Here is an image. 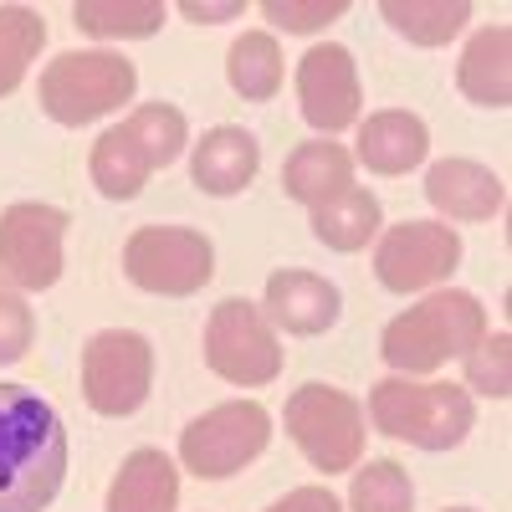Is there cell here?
Masks as SVG:
<instances>
[{"mask_svg": "<svg viewBox=\"0 0 512 512\" xmlns=\"http://www.w3.org/2000/svg\"><path fill=\"white\" fill-rule=\"evenodd\" d=\"M272 441V415L256 400H226L216 410H205L180 431V461L185 472L200 482H221L236 477L241 466H251Z\"/></svg>", "mask_w": 512, "mask_h": 512, "instance_id": "52a82bcc", "label": "cell"}, {"mask_svg": "<svg viewBox=\"0 0 512 512\" xmlns=\"http://www.w3.org/2000/svg\"><path fill=\"white\" fill-rule=\"evenodd\" d=\"M41 41H47V21L31 6H0V98L21 88L26 67L36 62Z\"/></svg>", "mask_w": 512, "mask_h": 512, "instance_id": "d4e9b609", "label": "cell"}, {"mask_svg": "<svg viewBox=\"0 0 512 512\" xmlns=\"http://www.w3.org/2000/svg\"><path fill=\"white\" fill-rule=\"evenodd\" d=\"M354 185V154L344 144H328V139H308V144H297L282 164V190L287 200L297 205H328L333 195H344Z\"/></svg>", "mask_w": 512, "mask_h": 512, "instance_id": "ac0fdd59", "label": "cell"}, {"mask_svg": "<svg viewBox=\"0 0 512 512\" xmlns=\"http://www.w3.org/2000/svg\"><path fill=\"white\" fill-rule=\"evenodd\" d=\"M466 364V384L461 390H477L487 400H507L512 395V338L507 333H492L482 344L461 359Z\"/></svg>", "mask_w": 512, "mask_h": 512, "instance_id": "83f0119b", "label": "cell"}, {"mask_svg": "<svg viewBox=\"0 0 512 512\" xmlns=\"http://www.w3.org/2000/svg\"><path fill=\"white\" fill-rule=\"evenodd\" d=\"M123 128L134 134V144L144 149V159L154 169H169L185 154V144H190V123H185V113L175 103H144V108L128 113Z\"/></svg>", "mask_w": 512, "mask_h": 512, "instance_id": "484cf974", "label": "cell"}, {"mask_svg": "<svg viewBox=\"0 0 512 512\" xmlns=\"http://www.w3.org/2000/svg\"><path fill=\"white\" fill-rule=\"evenodd\" d=\"M256 169H262V144H256V134H246V128H236V123H221L195 144L190 185L200 195L226 200V195H241L256 180Z\"/></svg>", "mask_w": 512, "mask_h": 512, "instance_id": "5bb4252c", "label": "cell"}, {"mask_svg": "<svg viewBox=\"0 0 512 512\" xmlns=\"http://www.w3.org/2000/svg\"><path fill=\"white\" fill-rule=\"evenodd\" d=\"M180 16L185 21H226V16H241V0H226V6H200V0H180Z\"/></svg>", "mask_w": 512, "mask_h": 512, "instance_id": "1f68e13d", "label": "cell"}, {"mask_svg": "<svg viewBox=\"0 0 512 512\" xmlns=\"http://www.w3.org/2000/svg\"><path fill=\"white\" fill-rule=\"evenodd\" d=\"M456 88L477 108L512 103V26H482L456 62Z\"/></svg>", "mask_w": 512, "mask_h": 512, "instance_id": "d6986e66", "label": "cell"}, {"mask_svg": "<svg viewBox=\"0 0 512 512\" xmlns=\"http://www.w3.org/2000/svg\"><path fill=\"white\" fill-rule=\"evenodd\" d=\"M487 338V308L472 292H431L410 313L390 318L379 333V354L395 374L415 379L446 359H466Z\"/></svg>", "mask_w": 512, "mask_h": 512, "instance_id": "7a4b0ae2", "label": "cell"}, {"mask_svg": "<svg viewBox=\"0 0 512 512\" xmlns=\"http://www.w3.org/2000/svg\"><path fill=\"white\" fill-rule=\"evenodd\" d=\"M425 154H431V128H425V118H415L405 108H384V113H369L359 123L354 159L369 175H410Z\"/></svg>", "mask_w": 512, "mask_h": 512, "instance_id": "2e32d148", "label": "cell"}, {"mask_svg": "<svg viewBox=\"0 0 512 512\" xmlns=\"http://www.w3.org/2000/svg\"><path fill=\"white\" fill-rule=\"evenodd\" d=\"M461 262V236L446 221H405L390 226L374 246V277L379 287H390L400 297L436 287L441 277H451Z\"/></svg>", "mask_w": 512, "mask_h": 512, "instance_id": "8fae6325", "label": "cell"}, {"mask_svg": "<svg viewBox=\"0 0 512 512\" xmlns=\"http://www.w3.org/2000/svg\"><path fill=\"white\" fill-rule=\"evenodd\" d=\"M88 175H93L98 195H108V200H134V195L149 185L154 164L144 159V149L134 144V134H128L123 123H113V128H103L98 144H93Z\"/></svg>", "mask_w": 512, "mask_h": 512, "instance_id": "ffe728a7", "label": "cell"}, {"mask_svg": "<svg viewBox=\"0 0 512 512\" xmlns=\"http://www.w3.org/2000/svg\"><path fill=\"white\" fill-rule=\"evenodd\" d=\"M287 436L313 461V472H354L364 456V405L333 384H303L287 395Z\"/></svg>", "mask_w": 512, "mask_h": 512, "instance_id": "5b68a950", "label": "cell"}, {"mask_svg": "<svg viewBox=\"0 0 512 512\" xmlns=\"http://www.w3.org/2000/svg\"><path fill=\"white\" fill-rule=\"evenodd\" d=\"M67 210L16 200L0 210V277L21 292H47L62 282V241H67Z\"/></svg>", "mask_w": 512, "mask_h": 512, "instance_id": "30bf717a", "label": "cell"}, {"mask_svg": "<svg viewBox=\"0 0 512 512\" xmlns=\"http://www.w3.org/2000/svg\"><path fill=\"white\" fill-rule=\"evenodd\" d=\"M139 88V72L118 52H62L41 67V88L36 103L52 123L62 128H82L93 118H108L113 108H123Z\"/></svg>", "mask_w": 512, "mask_h": 512, "instance_id": "277c9868", "label": "cell"}, {"mask_svg": "<svg viewBox=\"0 0 512 512\" xmlns=\"http://www.w3.org/2000/svg\"><path fill=\"white\" fill-rule=\"evenodd\" d=\"M67 482V425L26 384H0V512H47Z\"/></svg>", "mask_w": 512, "mask_h": 512, "instance_id": "6da1fadb", "label": "cell"}, {"mask_svg": "<svg viewBox=\"0 0 512 512\" xmlns=\"http://www.w3.org/2000/svg\"><path fill=\"white\" fill-rule=\"evenodd\" d=\"M369 425L420 451H456L477 425V400L461 384H415L390 374L369 390Z\"/></svg>", "mask_w": 512, "mask_h": 512, "instance_id": "3957f363", "label": "cell"}, {"mask_svg": "<svg viewBox=\"0 0 512 512\" xmlns=\"http://www.w3.org/2000/svg\"><path fill=\"white\" fill-rule=\"evenodd\" d=\"M344 313V297L338 287L318 272H303V267H287V272H272L267 277V292H262V318L277 323L282 333L292 338H318L338 323Z\"/></svg>", "mask_w": 512, "mask_h": 512, "instance_id": "4fadbf2b", "label": "cell"}, {"mask_svg": "<svg viewBox=\"0 0 512 512\" xmlns=\"http://www.w3.org/2000/svg\"><path fill=\"white\" fill-rule=\"evenodd\" d=\"M262 16L282 31H297V36H308L338 16H349V0H262Z\"/></svg>", "mask_w": 512, "mask_h": 512, "instance_id": "f1b7e54d", "label": "cell"}, {"mask_svg": "<svg viewBox=\"0 0 512 512\" xmlns=\"http://www.w3.org/2000/svg\"><path fill=\"white\" fill-rule=\"evenodd\" d=\"M36 338V313L21 292L0 287V364H21Z\"/></svg>", "mask_w": 512, "mask_h": 512, "instance_id": "f546056e", "label": "cell"}, {"mask_svg": "<svg viewBox=\"0 0 512 512\" xmlns=\"http://www.w3.org/2000/svg\"><path fill=\"white\" fill-rule=\"evenodd\" d=\"M349 507L354 512H410L415 507V482L400 461H369L354 472L349 487Z\"/></svg>", "mask_w": 512, "mask_h": 512, "instance_id": "4316f807", "label": "cell"}, {"mask_svg": "<svg viewBox=\"0 0 512 512\" xmlns=\"http://www.w3.org/2000/svg\"><path fill=\"white\" fill-rule=\"evenodd\" d=\"M175 507H180V466L175 461L159 446H139L134 456H123L103 512H175Z\"/></svg>", "mask_w": 512, "mask_h": 512, "instance_id": "e0dca14e", "label": "cell"}, {"mask_svg": "<svg viewBox=\"0 0 512 512\" xmlns=\"http://www.w3.org/2000/svg\"><path fill=\"white\" fill-rule=\"evenodd\" d=\"M154 390V344L134 328H103L82 344V400L98 415L123 420L144 410Z\"/></svg>", "mask_w": 512, "mask_h": 512, "instance_id": "ba28073f", "label": "cell"}, {"mask_svg": "<svg viewBox=\"0 0 512 512\" xmlns=\"http://www.w3.org/2000/svg\"><path fill=\"white\" fill-rule=\"evenodd\" d=\"M200 349H205L210 374H221L226 384H241V390H262V384L282 374L277 333L262 318V308L246 303V297H226V303L210 308Z\"/></svg>", "mask_w": 512, "mask_h": 512, "instance_id": "9c48e42d", "label": "cell"}, {"mask_svg": "<svg viewBox=\"0 0 512 512\" xmlns=\"http://www.w3.org/2000/svg\"><path fill=\"white\" fill-rule=\"evenodd\" d=\"M226 77H231V88L236 98L246 103H272L282 93V47H277V36L272 31H246L231 41V52H226Z\"/></svg>", "mask_w": 512, "mask_h": 512, "instance_id": "7402d4cb", "label": "cell"}, {"mask_svg": "<svg viewBox=\"0 0 512 512\" xmlns=\"http://www.w3.org/2000/svg\"><path fill=\"white\" fill-rule=\"evenodd\" d=\"M359 103H364V88H359V62L349 47L338 41H323V47H308L303 62H297V108H303L308 128L318 134H344V128L359 123Z\"/></svg>", "mask_w": 512, "mask_h": 512, "instance_id": "7c38bea8", "label": "cell"}, {"mask_svg": "<svg viewBox=\"0 0 512 512\" xmlns=\"http://www.w3.org/2000/svg\"><path fill=\"white\" fill-rule=\"evenodd\" d=\"M425 200H431L446 221H492L507 190L477 159H436L425 175Z\"/></svg>", "mask_w": 512, "mask_h": 512, "instance_id": "9a60e30c", "label": "cell"}, {"mask_svg": "<svg viewBox=\"0 0 512 512\" xmlns=\"http://www.w3.org/2000/svg\"><path fill=\"white\" fill-rule=\"evenodd\" d=\"M379 16L390 21V31H400L410 47H446V41L472 21L466 0H384Z\"/></svg>", "mask_w": 512, "mask_h": 512, "instance_id": "603a6c76", "label": "cell"}, {"mask_svg": "<svg viewBox=\"0 0 512 512\" xmlns=\"http://www.w3.org/2000/svg\"><path fill=\"white\" fill-rule=\"evenodd\" d=\"M72 21L88 36L139 41V36H154L164 26V0H77Z\"/></svg>", "mask_w": 512, "mask_h": 512, "instance_id": "cb8c5ba5", "label": "cell"}, {"mask_svg": "<svg viewBox=\"0 0 512 512\" xmlns=\"http://www.w3.org/2000/svg\"><path fill=\"white\" fill-rule=\"evenodd\" d=\"M267 512H344V502H338L328 487H292V492L277 497Z\"/></svg>", "mask_w": 512, "mask_h": 512, "instance_id": "4dcf8cb0", "label": "cell"}, {"mask_svg": "<svg viewBox=\"0 0 512 512\" xmlns=\"http://www.w3.org/2000/svg\"><path fill=\"white\" fill-rule=\"evenodd\" d=\"M313 236L328 251H364L379 236V195L364 185H349L344 195H333L328 205L313 210Z\"/></svg>", "mask_w": 512, "mask_h": 512, "instance_id": "44dd1931", "label": "cell"}, {"mask_svg": "<svg viewBox=\"0 0 512 512\" xmlns=\"http://www.w3.org/2000/svg\"><path fill=\"white\" fill-rule=\"evenodd\" d=\"M123 277L154 297H195L216 277V246L190 226H139L123 241Z\"/></svg>", "mask_w": 512, "mask_h": 512, "instance_id": "8992f818", "label": "cell"}, {"mask_svg": "<svg viewBox=\"0 0 512 512\" xmlns=\"http://www.w3.org/2000/svg\"><path fill=\"white\" fill-rule=\"evenodd\" d=\"M446 512H477V507H446Z\"/></svg>", "mask_w": 512, "mask_h": 512, "instance_id": "d6a6232c", "label": "cell"}]
</instances>
